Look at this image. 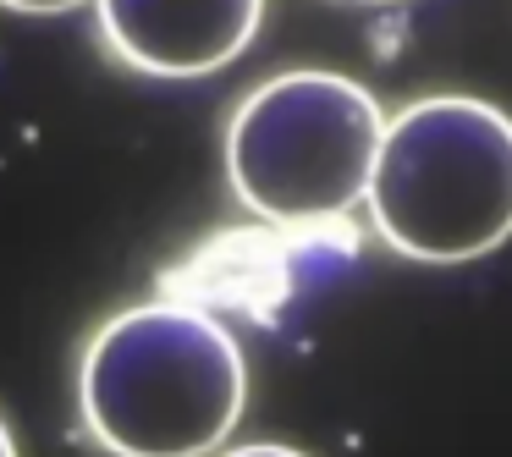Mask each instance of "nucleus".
<instances>
[{
	"label": "nucleus",
	"mask_w": 512,
	"mask_h": 457,
	"mask_svg": "<svg viewBox=\"0 0 512 457\" xmlns=\"http://www.w3.org/2000/svg\"><path fill=\"white\" fill-rule=\"evenodd\" d=\"M386 111L342 72L265 78L226 127V177L254 215L320 226L364 204Z\"/></svg>",
	"instance_id": "7ed1b4c3"
},
{
	"label": "nucleus",
	"mask_w": 512,
	"mask_h": 457,
	"mask_svg": "<svg viewBox=\"0 0 512 457\" xmlns=\"http://www.w3.org/2000/svg\"><path fill=\"white\" fill-rule=\"evenodd\" d=\"M6 12H34V17H50V12H72L83 0H0Z\"/></svg>",
	"instance_id": "39448f33"
},
{
	"label": "nucleus",
	"mask_w": 512,
	"mask_h": 457,
	"mask_svg": "<svg viewBox=\"0 0 512 457\" xmlns=\"http://www.w3.org/2000/svg\"><path fill=\"white\" fill-rule=\"evenodd\" d=\"M369 215L397 254L463 265L512 237V116L474 94L397 111L369 171Z\"/></svg>",
	"instance_id": "f03ea898"
},
{
	"label": "nucleus",
	"mask_w": 512,
	"mask_h": 457,
	"mask_svg": "<svg viewBox=\"0 0 512 457\" xmlns=\"http://www.w3.org/2000/svg\"><path fill=\"white\" fill-rule=\"evenodd\" d=\"M248 364L193 303H133L89 336L78 408L111 457H204L237 430Z\"/></svg>",
	"instance_id": "f257e3e1"
},
{
	"label": "nucleus",
	"mask_w": 512,
	"mask_h": 457,
	"mask_svg": "<svg viewBox=\"0 0 512 457\" xmlns=\"http://www.w3.org/2000/svg\"><path fill=\"white\" fill-rule=\"evenodd\" d=\"M0 457H17V441H12V430H6V419H0Z\"/></svg>",
	"instance_id": "0eeeda50"
},
{
	"label": "nucleus",
	"mask_w": 512,
	"mask_h": 457,
	"mask_svg": "<svg viewBox=\"0 0 512 457\" xmlns=\"http://www.w3.org/2000/svg\"><path fill=\"white\" fill-rule=\"evenodd\" d=\"M221 457H303L298 446H276V441H254V446H232Z\"/></svg>",
	"instance_id": "423d86ee"
},
{
	"label": "nucleus",
	"mask_w": 512,
	"mask_h": 457,
	"mask_svg": "<svg viewBox=\"0 0 512 457\" xmlns=\"http://www.w3.org/2000/svg\"><path fill=\"white\" fill-rule=\"evenodd\" d=\"M100 34L133 72L204 78L237 61L259 34L265 0H94Z\"/></svg>",
	"instance_id": "20e7f679"
}]
</instances>
